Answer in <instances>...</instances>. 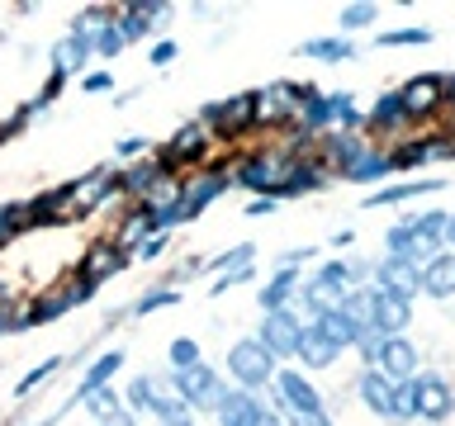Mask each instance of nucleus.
<instances>
[{"mask_svg": "<svg viewBox=\"0 0 455 426\" xmlns=\"http://www.w3.org/2000/svg\"><path fill=\"white\" fill-rule=\"evenodd\" d=\"M124 407L133 412V417H156V426L176 422V417H190V407H185L180 393L171 389V375H138L124 389Z\"/></svg>", "mask_w": 455, "mask_h": 426, "instance_id": "1", "label": "nucleus"}, {"mask_svg": "<svg viewBox=\"0 0 455 426\" xmlns=\"http://www.w3.org/2000/svg\"><path fill=\"white\" fill-rule=\"evenodd\" d=\"M171 375V389L180 393V403L190 407V417L195 412H219L223 407V398H228V383H223V375L213 365H190V369H166Z\"/></svg>", "mask_w": 455, "mask_h": 426, "instance_id": "2", "label": "nucleus"}, {"mask_svg": "<svg viewBox=\"0 0 455 426\" xmlns=\"http://www.w3.org/2000/svg\"><path fill=\"white\" fill-rule=\"evenodd\" d=\"M199 128L209 138H242L256 128V91H242V95H228V99H213V105L199 109Z\"/></svg>", "mask_w": 455, "mask_h": 426, "instance_id": "3", "label": "nucleus"}, {"mask_svg": "<svg viewBox=\"0 0 455 426\" xmlns=\"http://www.w3.org/2000/svg\"><path fill=\"white\" fill-rule=\"evenodd\" d=\"M228 375H233L237 389L261 393V389H270V379H275V355H270L256 336H242L228 346Z\"/></svg>", "mask_w": 455, "mask_h": 426, "instance_id": "4", "label": "nucleus"}, {"mask_svg": "<svg viewBox=\"0 0 455 426\" xmlns=\"http://www.w3.org/2000/svg\"><path fill=\"white\" fill-rule=\"evenodd\" d=\"M228 185H233V176H228L223 166H204L195 170V176L180 180V209H185V223H195L199 213H204L219 194H228Z\"/></svg>", "mask_w": 455, "mask_h": 426, "instance_id": "5", "label": "nucleus"}, {"mask_svg": "<svg viewBox=\"0 0 455 426\" xmlns=\"http://www.w3.org/2000/svg\"><path fill=\"white\" fill-rule=\"evenodd\" d=\"M299 336H304V318H299L294 308L266 312V318H261V332H256V341H261V346L275 355V360H294Z\"/></svg>", "mask_w": 455, "mask_h": 426, "instance_id": "6", "label": "nucleus"}, {"mask_svg": "<svg viewBox=\"0 0 455 426\" xmlns=\"http://www.w3.org/2000/svg\"><path fill=\"white\" fill-rule=\"evenodd\" d=\"M119 170H109V166H95V170H85V176L76 180V199H71V209H76V218H85V213H100L109 204V199H119Z\"/></svg>", "mask_w": 455, "mask_h": 426, "instance_id": "7", "label": "nucleus"}, {"mask_svg": "<svg viewBox=\"0 0 455 426\" xmlns=\"http://www.w3.org/2000/svg\"><path fill=\"white\" fill-rule=\"evenodd\" d=\"M375 294H389V298H408L422 289V270L408 265V261H394V256H384V261L375 265V284H370Z\"/></svg>", "mask_w": 455, "mask_h": 426, "instance_id": "8", "label": "nucleus"}, {"mask_svg": "<svg viewBox=\"0 0 455 426\" xmlns=\"http://www.w3.org/2000/svg\"><path fill=\"white\" fill-rule=\"evenodd\" d=\"M412 393H418V417L422 422H446L455 412V393L441 375H412Z\"/></svg>", "mask_w": 455, "mask_h": 426, "instance_id": "9", "label": "nucleus"}, {"mask_svg": "<svg viewBox=\"0 0 455 426\" xmlns=\"http://www.w3.org/2000/svg\"><path fill=\"white\" fill-rule=\"evenodd\" d=\"M375 369H379V375L389 379V383L412 379V375H418V351H412V341H408V336H384Z\"/></svg>", "mask_w": 455, "mask_h": 426, "instance_id": "10", "label": "nucleus"}, {"mask_svg": "<svg viewBox=\"0 0 455 426\" xmlns=\"http://www.w3.org/2000/svg\"><path fill=\"white\" fill-rule=\"evenodd\" d=\"M133 261V256L128 251H119L114 247V241H91V247H85V256H81V265H76V275L81 280H109V275H119V270Z\"/></svg>", "mask_w": 455, "mask_h": 426, "instance_id": "11", "label": "nucleus"}, {"mask_svg": "<svg viewBox=\"0 0 455 426\" xmlns=\"http://www.w3.org/2000/svg\"><path fill=\"white\" fill-rule=\"evenodd\" d=\"M261 412H266V398H261V393L228 389L223 407L213 412V417H219V426H256V422H261Z\"/></svg>", "mask_w": 455, "mask_h": 426, "instance_id": "12", "label": "nucleus"}, {"mask_svg": "<svg viewBox=\"0 0 455 426\" xmlns=\"http://www.w3.org/2000/svg\"><path fill=\"white\" fill-rule=\"evenodd\" d=\"M441 91H446V81H441V76H418V81H408L403 91H398L403 119H408V114H432V109L441 105V99H446Z\"/></svg>", "mask_w": 455, "mask_h": 426, "instance_id": "13", "label": "nucleus"}, {"mask_svg": "<svg viewBox=\"0 0 455 426\" xmlns=\"http://www.w3.org/2000/svg\"><path fill=\"white\" fill-rule=\"evenodd\" d=\"M308 327H313V332H318V336H323V341H327V346H332L337 355H341V351H351L355 341H361V327H355V322H351L341 308L323 312V318H313Z\"/></svg>", "mask_w": 455, "mask_h": 426, "instance_id": "14", "label": "nucleus"}, {"mask_svg": "<svg viewBox=\"0 0 455 426\" xmlns=\"http://www.w3.org/2000/svg\"><path fill=\"white\" fill-rule=\"evenodd\" d=\"M52 71H62V76L71 81V76H76V71H85V62H91V38H81V34H67V38H57L52 43Z\"/></svg>", "mask_w": 455, "mask_h": 426, "instance_id": "15", "label": "nucleus"}, {"mask_svg": "<svg viewBox=\"0 0 455 426\" xmlns=\"http://www.w3.org/2000/svg\"><path fill=\"white\" fill-rule=\"evenodd\" d=\"M299 270H275L266 284H261V312H280V308H294V298H299Z\"/></svg>", "mask_w": 455, "mask_h": 426, "instance_id": "16", "label": "nucleus"}, {"mask_svg": "<svg viewBox=\"0 0 455 426\" xmlns=\"http://www.w3.org/2000/svg\"><path fill=\"white\" fill-rule=\"evenodd\" d=\"M355 393H361V403L370 412H379V417H394V383L379 375V369H361V379H355Z\"/></svg>", "mask_w": 455, "mask_h": 426, "instance_id": "17", "label": "nucleus"}, {"mask_svg": "<svg viewBox=\"0 0 455 426\" xmlns=\"http://www.w3.org/2000/svg\"><path fill=\"white\" fill-rule=\"evenodd\" d=\"M67 312H71V298H67V289L38 294L34 304H28V308L20 312V332H24V327H48V322H57V318H67Z\"/></svg>", "mask_w": 455, "mask_h": 426, "instance_id": "18", "label": "nucleus"}, {"mask_svg": "<svg viewBox=\"0 0 455 426\" xmlns=\"http://www.w3.org/2000/svg\"><path fill=\"white\" fill-rule=\"evenodd\" d=\"M408 322H412V304H408V298L375 294V332L379 336H403Z\"/></svg>", "mask_w": 455, "mask_h": 426, "instance_id": "19", "label": "nucleus"}, {"mask_svg": "<svg viewBox=\"0 0 455 426\" xmlns=\"http://www.w3.org/2000/svg\"><path fill=\"white\" fill-rule=\"evenodd\" d=\"M152 233H156V227H152V204H133V209L124 213V223L114 227L109 241L124 251V247H138V241H148Z\"/></svg>", "mask_w": 455, "mask_h": 426, "instance_id": "20", "label": "nucleus"}, {"mask_svg": "<svg viewBox=\"0 0 455 426\" xmlns=\"http://www.w3.org/2000/svg\"><path fill=\"white\" fill-rule=\"evenodd\" d=\"M422 294L432 298H455V256L441 251L436 261L422 265Z\"/></svg>", "mask_w": 455, "mask_h": 426, "instance_id": "21", "label": "nucleus"}, {"mask_svg": "<svg viewBox=\"0 0 455 426\" xmlns=\"http://www.w3.org/2000/svg\"><path fill=\"white\" fill-rule=\"evenodd\" d=\"M119 365H124V351H119V346H114V351H105V355H95V360H91V369L81 375V383H76V393H71V398L81 403L85 393L105 389V383H109L114 375H119Z\"/></svg>", "mask_w": 455, "mask_h": 426, "instance_id": "22", "label": "nucleus"}, {"mask_svg": "<svg viewBox=\"0 0 455 426\" xmlns=\"http://www.w3.org/2000/svg\"><path fill=\"white\" fill-rule=\"evenodd\" d=\"M432 190H441V180H403V185H389V190H375L365 199V209H389V204H403V199H418Z\"/></svg>", "mask_w": 455, "mask_h": 426, "instance_id": "23", "label": "nucleus"}, {"mask_svg": "<svg viewBox=\"0 0 455 426\" xmlns=\"http://www.w3.org/2000/svg\"><path fill=\"white\" fill-rule=\"evenodd\" d=\"M299 298H304V308L313 312V318H323V312H332V308H341V298H347V294L327 289L323 280H304V284H299ZM299 298H294V304H299Z\"/></svg>", "mask_w": 455, "mask_h": 426, "instance_id": "24", "label": "nucleus"}, {"mask_svg": "<svg viewBox=\"0 0 455 426\" xmlns=\"http://www.w3.org/2000/svg\"><path fill=\"white\" fill-rule=\"evenodd\" d=\"M294 360H304V369H327L337 360V351L327 346V341L313 332V327H304V336H299V351H294Z\"/></svg>", "mask_w": 455, "mask_h": 426, "instance_id": "25", "label": "nucleus"}, {"mask_svg": "<svg viewBox=\"0 0 455 426\" xmlns=\"http://www.w3.org/2000/svg\"><path fill=\"white\" fill-rule=\"evenodd\" d=\"M299 52H304V57H318V62H351V57H355V43L341 38V34H337V38H308Z\"/></svg>", "mask_w": 455, "mask_h": 426, "instance_id": "26", "label": "nucleus"}, {"mask_svg": "<svg viewBox=\"0 0 455 426\" xmlns=\"http://www.w3.org/2000/svg\"><path fill=\"white\" fill-rule=\"evenodd\" d=\"M341 312H347V318L361 327V332H370V327H375V289H351L347 298H341Z\"/></svg>", "mask_w": 455, "mask_h": 426, "instance_id": "27", "label": "nucleus"}, {"mask_svg": "<svg viewBox=\"0 0 455 426\" xmlns=\"http://www.w3.org/2000/svg\"><path fill=\"white\" fill-rule=\"evenodd\" d=\"M389 156H384V152H361V156H355V162L347 166V180H355V185H370V180H384V176H389Z\"/></svg>", "mask_w": 455, "mask_h": 426, "instance_id": "28", "label": "nucleus"}, {"mask_svg": "<svg viewBox=\"0 0 455 426\" xmlns=\"http://www.w3.org/2000/svg\"><path fill=\"white\" fill-rule=\"evenodd\" d=\"M81 407H85V412H91V417H95V422H105V417H114V412H119V407H124V393H119V389H114V383H105V389H95V393H85V398H81Z\"/></svg>", "mask_w": 455, "mask_h": 426, "instance_id": "29", "label": "nucleus"}, {"mask_svg": "<svg viewBox=\"0 0 455 426\" xmlns=\"http://www.w3.org/2000/svg\"><path fill=\"white\" fill-rule=\"evenodd\" d=\"M323 166L318 162H294L290 166V180H284V190H290V199L294 194H304V190H323Z\"/></svg>", "mask_w": 455, "mask_h": 426, "instance_id": "30", "label": "nucleus"}, {"mask_svg": "<svg viewBox=\"0 0 455 426\" xmlns=\"http://www.w3.org/2000/svg\"><path fill=\"white\" fill-rule=\"evenodd\" d=\"M114 24H119L124 43H138V38H148V34H152L148 14H142L138 5H119V10H114Z\"/></svg>", "mask_w": 455, "mask_h": 426, "instance_id": "31", "label": "nucleus"}, {"mask_svg": "<svg viewBox=\"0 0 455 426\" xmlns=\"http://www.w3.org/2000/svg\"><path fill=\"white\" fill-rule=\"evenodd\" d=\"M256 261V241H237V247H228L219 251L209 261V270H219V275H228V270H242V265H251Z\"/></svg>", "mask_w": 455, "mask_h": 426, "instance_id": "32", "label": "nucleus"}, {"mask_svg": "<svg viewBox=\"0 0 455 426\" xmlns=\"http://www.w3.org/2000/svg\"><path fill=\"white\" fill-rule=\"evenodd\" d=\"M299 114H304V133H323L327 123H332V114H327V95L308 91V99L299 105Z\"/></svg>", "mask_w": 455, "mask_h": 426, "instance_id": "33", "label": "nucleus"}, {"mask_svg": "<svg viewBox=\"0 0 455 426\" xmlns=\"http://www.w3.org/2000/svg\"><path fill=\"white\" fill-rule=\"evenodd\" d=\"M124 48H128V43H124V34H119V24H114V20L100 24L95 34H91V52L95 57H119Z\"/></svg>", "mask_w": 455, "mask_h": 426, "instance_id": "34", "label": "nucleus"}, {"mask_svg": "<svg viewBox=\"0 0 455 426\" xmlns=\"http://www.w3.org/2000/svg\"><path fill=\"white\" fill-rule=\"evenodd\" d=\"M166 360H171V369H190V365L204 360V351H199L195 336H176V341L166 346Z\"/></svg>", "mask_w": 455, "mask_h": 426, "instance_id": "35", "label": "nucleus"}, {"mask_svg": "<svg viewBox=\"0 0 455 426\" xmlns=\"http://www.w3.org/2000/svg\"><path fill=\"white\" fill-rule=\"evenodd\" d=\"M62 360H67V355H48V360H43V365H34V369H28V375L20 379V389H14V393H20V398H28V393L38 389V383H48V379L57 375V369H62Z\"/></svg>", "mask_w": 455, "mask_h": 426, "instance_id": "36", "label": "nucleus"}, {"mask_svg": "<svg viewBox=\"0 0 455 426\" xmlns=\"http://www.w3.org/2000/svg\"><path fill=\"white\" fill-rule=\"evenodd\" d=\"M436 152H441V142H408L403 152L389 156V166H394V170H408V166H422L427 156H436Z\"/></svg>", "mask_w": 455, "mask_h": 426, "instance_id": "37", "label": "nucleus"}, {"mask_svg": "<svg viewBox=\"0 0 455 426\" xmlns=\"http://www.w3.org/2000/svg\"><path fill=\"white\" fill-rule=\"evenodd\" d=\"M176 298H180V294L171 289V284H162V289H148V294H142V298H138V304L128 308V312H133V318H148V312H156V308H171Z\"/></svg>", "mask_w": 455, "mask_h": 426, "instance_id": "38", "label": "nucleus"}, {"mask_svg": "<svg viewBox=\"0 0 455 426\" xmlns=\"http://www.w3.org/2000/svg\"><path fill=\"white\" fill-rule=\"evenodd\" d=\"M327 156H332V162H341V170H347L355 156H361V142H355L351 133H327Z\"/></svg>", "mask_w": 455, "mask_h": 426, "instance_id": "39", "label": "nucleus"}, {"mask_svg": "<svg viewBox=\"0 0 455 426\" xmlns=\"http://www.w3.org/2000/svg\"><path fill=\"white\" fill-rule=\"evenodd\" d=\"M313 280H323L327 289H337V294H351V289H355V284H351V265H347V261H327Z\"/></svg>", "mask_w": 455, "mask_h": 426, "instance_id": "40", "label": "nucleus"}, {"mask_svg": "<svg viewBox=\"0 0 455 426\" xmlns=\"http://www.w3.org/2000/svg\"><path fill=\"white\" fill-rule=\"evenodd\" d=\"M370 20H379V10H375V5H341V10H337L341 34H355V28H365Z\"/></svg>", "mask_w": 455, "mask_h": 426, "instance_id": "41", "label": "nucleus"}, {"mask_svg": "<svg viewBox=\"0 0 455 426\" xmlns=\"http://www.w3.org/2000/svg\"><path fill=\"white\" fill-rule=\"evenodd\" d=\"M394 417H398V422H412V417H418V393H412V379L394 383Z\"/></svg>", "mask_w": 455, "mask_h": 426, "instance_id": "42", "label": "nucleus"}, {"mask_svg": "<svg viewBox=\"0 0 455 426\" xmlns=\"http://www.w3.org/2000/svg\"><path fill=\"white\" fill-rule=\"evenodd\" d=\"M166 247H171V233H152L148 241H138V247H133V261H162V256H166Z\"/></svg>", "mask_w": 455, "mask_h": 426, "instance_id": "43", "label": "nucleus"}, {"mask_svg": "<svg viewBox=\"0 0 455 426\" xmlns=\"http://www.w3.org/2000/svg\"><path fill=\"white\" fill-rule=\"evenodd\" d=\"M370 123H403V105H398V95H379L375 99V114H370Z\"/></svg>", "mask_w": 455, "mask_h": 426, "instance_id": "44", "label": "nucleus"}, {"mask_svg": "<svg viewBox=\"0 0 455 426\" xmlns=\"http://www.w3.org/2000/svg\"><path fill=\"white\" fill-rule=\"evenodd\" d=\"M408 247H412V227H408V223L389 227V237H384V251H389L394 261H403V256H408Z\"/></svg>", "mask_w": 455, "mask_h": 426, "instance_id": "45", "label": "nucleus"}, {"mask_svg": "<svg viewBox=\"0 0 455 426\" xmlns=\"http://www.w3.org/2000/svg\"><path fill=\"white\" fill-rule=\"evenodd\" d=\"M432 34L427 28H394V34H379L384 48H412V43H427Z\"/></svg>", "mask_w": 455, "mask_h": 426, "instance_id": "46", "label": "nucleus"}, {"mask_svg": "<svg viewBox=\"0 0 455 426\" xmlns=\"http://www.w3.org/2000/svg\"><path fill=\"white\" fill-rule=\"evenodd\" d=\"M379 346H384V336L370 327V332H361V341H355V351L365 355V369H375V360H379Z\"/></svg>", "mask_w": 455, "mask_h": 426, "instance_id": "47", "label": "nucleus"}, {"mask_svg": "<svg viewBox=\"0 0 455 426\" xmlns=\"http://www.w3.org/2000/svg\"><path fill=\"white\" fill-rule=\"evenodd\" d=\"M95 294H100V284H95V280H81V275H76V284H67V298H71V308L91 304Z\"/></svg>", "mask_w": 455, "mask_h": 426, "instance_id": "48", "label": "nucleus"}, {"mask_svg": "<svg viewBox=\"0 0 455 426\" xmlns=\"http://www.w3.org/2000/svg\"><path fill=\"white\" fill-rule=\"evenodd\" d=\"M109 85H114L109 71H85V76H81V91L85 95H100V91H109Z\"/></svg>", "mask_w": 455, "mask_h": 426, "instance_id": "49", "label": "nucleus"}, {"mask_svg": "<svg viewBox=\"0 0 455 426\" xmlns=\"http://www.w3.org/2000/svg\"><path fill=\"white\" fill-rule=\"evenodd\" d=\"M176 52H180L176 43H171V38H162V43L152 48V57H148V62H152V67H171V62H176Z\"/></svg>", "mask_w": 455, "mask_h": 426, "instance_id": "50", "label": "nucleus"}, {"mask_svg": "<svg viewBox=\"0 0 455 426\" xmlns=\"http://www.w3.org/2000/svg\"><path fill=\"white\" fill-rule=\"evenodd\" d=\"M313 256H318V251H313V247H294V251H284V256H280V270H294V265H304V261H313Z\"/></svg>", "mask_w": 455, "mask_h": 426, "instance_id": "51", "label": "nucleus"}, {"mask_svg": "<svg viewBox=\"0 0 455 426\" xmlns=\"http://www.w3.org/2000/svg\"><path fill=\"white\" fill-rule=\"evenodd\" d=\"M20 332V312H14V304H0V336Z\"/></svg>", "mask_w": 455, "mask_h": 426, "instance_id": "52", "label": "nucleus"}, {"mask_svg": "<svg viewBox=\"0 0 455 426\" xmlns=\"http://www.w3.org/2000/svg\"><path fill=\"white\" fill-rule=\"evenodd\" d=\"M284 426H332L327 412H304V417H284Z\"/></svg>", "mask_w": 455, "mask_h": 426, "instance_id": "53", "label": "nucleus"}, {"mask_svg": "<svg viewBox=\"0 0 455 426\" xmlns=\"http://www.w3.org/2000/svg\"><path fill=\"white\" fill-rule=\"evenodd\" d=\"M138 152H152V142L148 138H124L119 142V156H138Z\"/></svg>", "mask_w": 455, "mask_h": 426, "instance_id": "54", "label": "nucleus"}, {"mask_svg": "<svg viewBox=\"0 0 455 426\" xmlns=\"http://www.w3.org/2000/svg\"><path fill=\"white\" fill-rule=\"evenodd\" d=\"M266 213H275V199H251L247 204V218H266Z\"/></svg>", "mask_w": 455, "mask_h": 426, "instance_id": "55", "label": "nucleus"}, {"mask_svg": "<svg viewBox=\"0 0 455 426\" xmlns=\"http://www.w3.org/2000/svg\"><path fill=\"white\" fill-rule=\"evenodd\" d=\"M100 426H138V417H133V412H128V407H119V412H114V417H105Z\"/></svg>", "mask_w": 455, "mask_h": 426, "instance_id": "56", "label": "nucleus"}, {"mask_svg": "<svg viewBox=\"0 0 455 426\" xmlns=\"http://www.w3.org/2000/svg\"><path fill=\"white\" fill-rule=\"evenodd\" d=\"M441 247H455V213L446 218V227H441Z\"/></svg>", "mask_w": 455, "mask_h": 426, "instance_id": "57", "label": "nucleus"}, {"mask_svg": "<svg viewBox=\"0 0 455 426\" xmlns=\"http://www.w3.org/2000/svg\"><path fill=\"white\" fill-rule=\"evenodd\" d=\"M351 241H355V233H351V227H341V233L332 237V247H351Z\"/></svg>", "mask_w": 455, "mask_h": 426, "instance_id": "58", "label": "nucleus"}, {"mask_svg": "<svg viewBox=\"0 0 455 426\" xmlns=\"http://www.w3.org/2000/svg\"><path fill=\"white\" fill-rule=\"evenodd\" d=\"M256 426H284V417H275V412H261V422Z\"/></svg>", "mask_w": 455, "mask_h": 426, "instance_id": "59", "label": "nucleus"}, {"mask_svg": "<svg viewBox=\"0 0 455 426\" xmlns=\"http://www.w3.org/2000/svg\"><path fill=\"white\" fill-rule=\"evenodd\" d=\"M162 426H195V417H176V422H162Z\"/></svg>", "mask_w": 455, "mask_h": 426, "instance_id": "60", "label": "nucleus"}, {"mask_svg": "<svg viewBox=\"0 0 455 426\" xmlns=\"http://www.w3.org/2000/svg\"><path fill=\"white\" fill-rule=\"evenodd\" d=\"M446 91H451V95H446V99H451V105H455V76H451V81H446Z\"/></svg>", "mask_w": 455, "mask_h": 426, "instance_id": "61", "label": "nucleus"}]
</instances>
